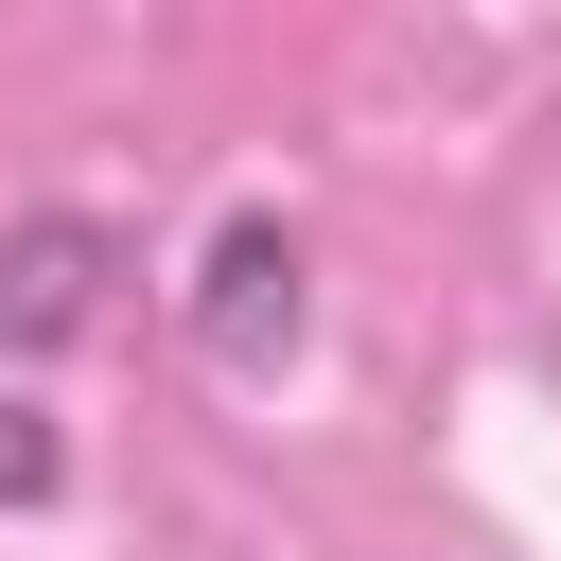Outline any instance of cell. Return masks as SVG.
<instances>
[{
	"instance_id": "obj_1",
	"label": "cell",
	"mask_w": 561,
	"mask_h": 561,
	"mask_svg": "<svg viewBox=\"0 0 561 561\" xmlns=\"http://www.w3.org/2000/svg\"><path fill=\"white\" fill-rule=\"evenodd\" d=\"M298 333H316V245H298L280 210H228L210 263H193V351H210L228 386H280Z\"/></svg>"
},
{
	"instance_id": "obj_2",
	"label": "cell",
	"mask_w": 561,
	"mask_h": 561,
	"mask_svg": "<svg viewBox=\"0 0 561 561\" xmlns=\"http://www.w3.org/2000/svg\"><path fill=\"white\" fill-rule=\"evenodd\" d=\"M105 280H123V228L105 210H0V351L105 333Z\"/></svg>"
},
{
	"instance_id": "obj_3",
	"label": "cell",
	"mask_w": 561,
	"mask_h": 561,
	"mask_svg": "<svg viewBox=\"0 0 561 561\" xmlns=\"http://www.w3.org/2000/svg\"><path fill=\"white\" fill-rule=\"evenodd\" d=\"M70 491V438H53V403H0V508H53Z\"/></svg>"
}]
</instances>
